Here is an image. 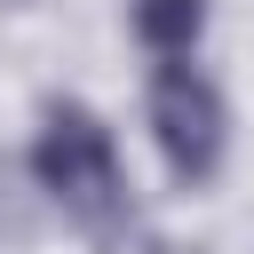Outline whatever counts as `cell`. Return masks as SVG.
I'll return each instance as SVG.
<instances>
[{
  "label": "cell",
  "instance_id": "6da1fadb",
  "mask_svg": "<svg viewBox=\"0 0 254 254\" xmlns=\"http://www.w3.org/2000/svg\"><path fill=\"white\" fill-rule=\"evenodd\" d=\"M32 183L79 214V222H111L127 206V175H119V143L87 103H48L40 135H32Z\"/></svg>",
  "mask_w": 254,
  "mask_h": 254
},
{
  "label": "cell",
  "instance_id": "3957f363",
  "mask_svg": "<svg viewBox=\"0 0 254 254\" xmlns=\"http://www.w3.org/2000/svg\"><path fill=\"white\" fill-rule=\"evenodd\" d=\"M127 24L151 56H190L206 32V0H127Z\"/></svg>",
  "mask_w": 254,
  "mask_h": 254
},
{
  "label": "cell",
  "instance_id": "7a4b0ae2",
  "mask_svg": "<svg viewBox=\"0 0 254 254\" xmlns=\"http://www.w3.org/2000/svg\"><path fill=\"white\" fill-rule=\"evenodd\" d=\"M151 143L175 183H206L222 167L230 111H222V87L190 56H159V71H151Z\"/></svg>",
  "mask_w": 254,
  "mask_h": 254
}]
</instances>
